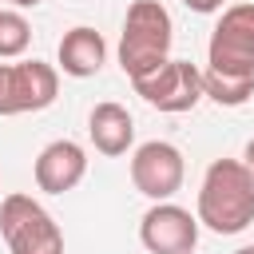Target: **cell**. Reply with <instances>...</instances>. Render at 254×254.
<instances>
[{
    "mask_svg": "<svg viewBox=\"0 0 254 254\" xmlns=\"http://www.w3.org/2000/svg\"><path fill=\"white\" fill-rule=\"evenodd\" d=\"M198 222L214 234H238L254 222V175L242 159H214L198 187Z\"/></svg>",
    "mask_w": 254,
    "mask_h": 254,
    "instance_id": "cell-1",
    "label": "cell"
},
{
    "mask_svg": "<svg viewBox=\"0 0 254 254\" xmlns=\"http://www.w3.org/2000/svg\"><path fill=\"white\" fill-rule=\"evenodd\" d=\"M171 44H175L171 12L159 0H135L127 8L123 36H119V67H123V75L127 79H143V75L159 71L171 60Z\"/></svg>",
    "mask_w": 254,
    "mask_h": 254,
    "instance_id": "cell-2",
    "label": "cell"
},
{
    "mask_svg": "<svg viewBox=\"0 0 254 254\" xmlns=\"http://www.w3.org/2000/svg\"><path fill=\"white\" fill-rule=\"evenodd\" d=\"M0 234L8 254H64V230L32 194H4Z\"/></svg>",
    "mask_w": 254,
    "mask_h": 254,
    "instance_id": "cell-3",
    "label": "cell"
},
{
    "mask_svg": "<svg viewBox=\"0 0 254 254\" xmlns=\"http://www.w3.org/2000/svg\"><path fill=\"white\" fill-rule=\"evenodd\" d=\"M206 67L226 75H254V4H230L210 32Z\"/></svg>",
    "mask_w": 254,
    "mask_h": 254,
    "instance_id": "cell-4",
    "label": "cell"
},
{
    "mask_svg": "<svg viewBox=\"0 0 254 254\" xmlns=\"http://www.w3.org/2000/svg\"><path fill=\"white\" fill-rule=\"evenodd\" d=\"M60 75L44 60L0 64V115H28L56 103Z\"/></svg>",
    "mask_w": 254,
    "mask_h": 254,
    "instance_id": "cell-5",
    "label": "cell"
},
{
    "mask_svg": "<svg viewBox=\"0 0 254 254\" xmlns=\"http://www.w3.org/2000/svg\"><path fill=\"white\" fill-rule=\"evenodd\" d=\"M187 179V159L175 143L167 139H151L139 143L131 155V183L139 194H147L151 202H171V194H179Z\"/></svg>",
    "mask_w": 254,
    "mask_h": 254,
    "instance_id": "cell-6",
    "label": "cell"
},
{
    "mask_svg": "<svg viewBox=\"0 0 254 254\" xmlns=\"http://www.w3.org/2000/svg\"><path fill=\"white\" fill-rule=\"evenodd\" d=\"M131 87L151 107L179 115V111H190L202 99V71L190 60H167L159 71H151L143 79H131Z\"/></svg>",
    "mask_w": 254,
    "mask_h": 254,
    "instance_id": "cell-7",
    "label": "cell"
},
{
    "mask_svg": "<svg viewBox=\"0 0 254 254\" xmlns=\"http://www.w3.org/2000/svg\"><path fill=\"white\" fill-rule=\"evenodd\" d=\"M139 242L151 254H190L198 246V214L179 202H155L139 218Z\"/></svg>",
    "mask_w": 254,
    "mask_h": 254,
    "instance_id": "cell-8",
    "label": "cell"
},
{
    "mask_svg": "<svg viewBox=\"0 0 254 254\" xmlns=\"http://www.w3.org/2000/svg\"><path fill=\"white\" fill-rule=\"evenodd\" d=\"M87 175V151L71 139H56L36 155V187L48 194L75 190Z\"/></svg>",
    "mask_w": 254,
    "mask_h": 254,
    "instance_id": "cell-9",
    "label": "cell"
},
{
    "mask_svg": "<svg viewBox=\"0 0 254 254\" xmlns=\"http://www.w3.org/2000/svg\"><path fill=\"white\" fill-rule=\"evenodd\" d=\"M87 135H91V143H95V151L99 155H127V147L135 143V123H131V115H127V107L123 103H95L91 107V115H87Z\"/></svg>",
    "mask_w": 254,
    "mask_h": 254,
    "instance_id": "cell-10",
    "label": "cell"
},
{
    "mask_svg": "<svg viewBox=\"0 0 254 254\" xmlns=\"http://www.w3.org/2000/svg\"><path fill=\"white\" fill-rule=\"evenodd\" d=\"M103 60H107V44H103V36L95 28L75 24L71 32H64V40H60V67H64V75L87 79V75H95L103 67Z\"/></svg>",
    "mask_w": 254,
    "mask_h": 254,
    "instance_id": "cell-11",
    "label": "cell"
},
{
    "mask_svg": "<svg viewBox=\"0 0 254 254\" xmlns=\"http://www.w3.org/2000/svg\"><path fill=\"white\" fill-rule=\"evenodd\" d=\"M202 95L218 107H242L254 95V75H226V71H202Z\"/></svg>",
    "mask_w": 254,
    "mask_h": 254,
    "instance_id": "cell-12",
    "label": "cell"
},
{
    "mask_svg": "<svg viewBox=\"0 0 254 254\" xmlns=\"http://www.w3.org/2000/svg\"><path fill=\"white\" fill-rule=\"evenodd\" d=\"M28 44H32V24L16 8H0V60L24 56Z\"/></svg>",
    "mask_w": 254,
    "mask_h": 254,
    "instance_id": "cell-13",
    "label": "cell"
},
{
    "mask_svg": "<svg viewBox=\"0 0 254 254\" xmlns=\"http://www.w3.org/2000/svg\"><path fill=\"white\" fill-rule=\"evenodd\" d=\"M190 12H202V16H210V12H218L222 8V0H183Z\"/></svg>",
    "mask_w": 254,
    "mask_h": 254,
    "instance_id": "cell-14",
    "label": "cell"
},
{
    "mask_svg": "<svg viewBox=\"0 0 254 254\" xmlns=\"http://www.w3.org/2000/svg\"><path fill=\"white\" fill-rule=\"evenodd\" d=\"M242 163H246V167H250V175H254V139L246 143V155H242Z\"/></svg>",
    "mask_w": 254,
    "mask_h": 254,
    "instance_id": "cell-15",
    "label": "cell"
},
{
    "mask_svg": "<svg viewBox=\"0 0 254 254\" xmlns=\"http://www.w3.org/2000/svg\"><path fill=\"white\" fill-rule=\"evenodd\" d=\"M12 8H36V4H44V0H8Z\"/></svg>",
    "mask_w": 254,
    "mask_h": 254,
    "instance_id": "cell-16",
    "label": "cell"
},
{
    "mask_svg": "<svg viewBox=\"0 0 254 254\" xmlns=\"http://www.w3.org/2000/svg\"><path fill=\"white\" fill-rule=\"evenodd\" d=\"M234 254H254V246H238V250H234Z\"/></svg>",
    "mask_w": 254,
    "mask_h": 254,
    "instance_id": "cell-17",
    "label": "cell"
}]
</instances>
